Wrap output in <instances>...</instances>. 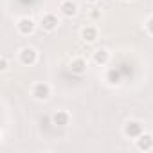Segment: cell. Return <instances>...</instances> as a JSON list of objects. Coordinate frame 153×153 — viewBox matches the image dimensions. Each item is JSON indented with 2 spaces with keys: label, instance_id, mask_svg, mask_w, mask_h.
Listing matches in <instances>:
<instances>
[{
  "label": "cell",
  "instance_id": "obj_2",
  "mask_svg": "<svg viewBox=\"0 0 153 153\" xmlns=\"http://www.w3.org/2000/svg\"><path fill=\"white\" fill-rule=\"evenodd\" d=\"M20 59H22L24 65H33V63L36 61V51H34L33 47H25V49H22V52H20Z\"/></svg>",
  "mask_w": 153,
  "mask_h": 153
},
{
  "label": "cell",
  "instance_id": "obj_12",
  "mask_svg": "<svg viewBox=\"0 0 153 153\" xmlns=\"http://www.w3.org/2000/svg\"><path fill=\"white\" fill-rule=\"evenodd\" d=\"M106 78H108V83H112V85H117L119 83V72L115 70V68H112L110 72H108V76H106Z\"/></svg>",
  "mask_w": 153,
  "mask_h": 153
},
{
  "label": "cell",
  "instance_id": "obj_5",
  "mask_svg": "<svg viewBox=\"0 0 153 153\" xmlns=\"http://www.w3.org/2000/svg\"><path fill=\"white\" fill-rule=\"evenodd\" d=\"M58 18L54 16V15H45L43 18H42V27L45 29V31H52V29H56L58 27Z\"/></svg>",
  "mask_w": 153,
  "mask_h": 153
},
{
  "label": "cell",
  "instance_id": "obj_6",
  "mask_svg": "<svg viewBox=\"0 0 153 153\" xmlns=\"http://www.w3.org/2000/svg\"><path fill=\"white\" fill-rule=\"evenodd\" d=\"M59 9H61V13H63L65 16H74L76 11H78V7H76V4L72 2V0H65V2H61Z\"/></svg>",
  "mask_w": 153,
  "mask_h": 153
},
{
  "label": "cell",
  "instance_id": "obj_4",
  "mask_svg": "<svg viewBox=\"0 0 153 153\" xmlns=\"http://www.w3.org/2000/svg\"><path fill=\"white\" fill-rule=\"evenodd\" d=\"M33 96H34L36 99H47V97L51 96L49 85H47V83H38V85L33 88Z\"/></svg>",
  "mask_w": 153,
  "mask_h": 153
},
{
  "label": "cell",
  "instance_id": "obj_13",
  "mask_svg": "<svg viewBox=\"0 0 153 153\" xmlns=\"http://www.w3.org/2000/svg\"><path fill=\"white\" fill-rule=\"evenodd\" d=\"M0 68H2V70H6V68H7V59H6V58H2V63H0Z\"/></svg>",
  "mask_w": 153,
  "mask_h": 153
},
{
  "label": "cell",
  "instance_id": "obj_11",
  "mask_svg": "<svg viewBox=\"0 0 153 153\" xmlns=\"http://www.w3.org/2000/svg\"><path fill=\"white\" fill-rule=\"evenodd\" d=\"M94 61H96L97 65H105V63L108 61V52H106L105 49L96 51V54H94Z\"/></svg>",
  "mask_w": 153,
  "mask_h": 153
},
{
  "label": "cell",
  "instance_id": "obj_14",
  "mask_svg": "<svg viewBox=\"0 0 153 153\" xmlns=\"http://www.w3.org/2000/svg\"><path fill=\"white\" fill-rule=\"evenodd\" d=\"M148 27H149V31H151V34H153V16L149 18V22H148Z\"/></svg>",
  "mask_w": 153,
  "mask_h": 153
},
{
  "label": "cell",
  "instance_id": "obj_9",
  "mask_svg": "<svg viewBox=\"0 0 153 153\" xmlns=\"http://www.w3.org/2000/svg\"><path fill=\"white\" fill-rule=\"evenodd\" d=\"M81 36H83L85 42H94V40L97 38V29L92 27V25H87V27L81 31Z\"/></svg>",
  "mask_w": 153,
  "mask_h": 153
},
{
  "label": "cell",
  "instance_id": "obj_3",
  "mask_svg": "<svg viewBox=\"0 0 153 153\" xmlns=\"http://www.w3.org/2000/svg\"><path fill=\"white\" fill-rule=\"evenodd\" d=\"M137 148H139L140 151H149V149H153V137L142 133L140 137H137Z\"/></svg>",
  "mask_w": 153,
  "mask_h": 153
},
{
  "label": "cell",
  "instance_id": "obj_1",
  "mask_svg": "<svg viewBox=\"0 0 153 153\" xmlns=\"http://www.w3.org/2000/svg\"><path fill=\"white\" fill-rule=\"evenodd\" d=\"M124 133H126L128 137H133V139L140 137V135L144 133L142 123H139V121H128L126 126H124Z\"/></svg>",
  "mask_w": 153,
  "mask_h": 153
},
{
  "label": "cell",
  "instance_id": "obj_10",
  "mask_svg": "<svg viewBox=\"0 0 153 153\" xmlns=\"http://www.w3.org/2000/svg\"><path fill=\"white\" fill-rule=\"evenodd\" d=\"M52 123L56 126H67L68 124V114L67 112H56L52 115Z\"/></svg>",
  "mask_w": 153,
  "mask_h": 153
},
{
  "label": "cell",
  "instance_id": "obj_7",
  "mask_svg": "<svg viewBox=\"0 0 153 153\" xmlns=\"http://www.w3.org/2000/svg\"><path fill=\"white\" fill-rule=\"evenodd\" d=\"M18 31H20L22 34L33 33V31H34V22H33L31 18H22V20L18 22Z\"/></svg>",
  "mask_w": 153,
  "mask_h": 153
},
{
  "label": "cell",
  "instance_id": "obj_15",
  "mask_svg": "<svg viewBox=\"0 0 153 153\" xmlns=\"http://www.w3.org/2000/svg\"><path fill=\"white\" fill-rule=\"evenodd\" d=\"M88 2H96V0H88Z\"/></svg>",
  "mask_w": 153,
  "mask_h": 153
},
{
  "label": "cell",
  "instance_id": "obj_8",
  "mask_svg": "<svg viewBox=\"0 0 153 153\" xmlns=\"http://www.w3.org/2000/svg\"><path fill=\"white\" fill-rule=\"evenodd\" d=\"M70 70H72L74 74H83V72L87 70V61H85V59H81V58L74 59V61H72V65H70Z\"/></svg>",
  "mask_w": 153,
  "mask_h": 153
}]
</instances>
